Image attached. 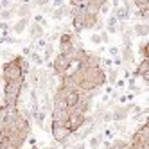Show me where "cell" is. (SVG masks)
<instances>
[{
	"mask_svg": "<svg viewBox=\"0 0 149 149\" xmlns=\"http://www.w3.org/2000/svg\"><path fill=\"white\" fill-rule=\"evenodd\" d=\"M24 81H25V77L4 84V99H2L4 106H16L18 104V97H20V92H22Z\"/></svg>",
	"mask_w": 149,
	"mask_h": 149,
	"instance_id": "6da1fadb",
	"label": "cell"
},
{
	"mask_svg": "<svg viewBox=\"0 0 149 149\" xmlns=\"http://www.w3.org/2000/svg\"><path fill=\"white\" fill-rule=\"evenodd\" d=\"M131 149H146L149 147V124L144 122L138 130L131 135V138L127 140Z\"/></svg>",
	"mask_w": 149,
	"mask_h": 149,
	"instance_id": "7a4b0ae2",
	"label": "cell"
},
{
	"mask_svg": "<svg viewBox=\"0 0 149 149\" xmlns=\"http://www.w3.org/2000/svg\"><path fill=\"white\" fill-rule=\"evenodd\" d=\"M70 65H72V61H70L65 54H61V52H56V54H54V59L50 61L52 72H54L56 76H65V74H68Z\"/></svg>",
	"mask_w": 149,
	"mask_h": 149,
	"instance_id": "3957f363",
	"label": "cell"
},
{
	"mask_svg": "<svg viewBox=\"0 0 149 149\" xmlns=\"http://www.w3.org/2000/svg\"><path fill=\"white\" fill-rule=\"evenodd\" d=\"M22 70H20V67L16 65L15 61H7L2 65V81L4 84L6 83H13V81H18L22 79Z\"/></svg>",
	"mask_w": 149,
	"mask_h": 149,
	"instance_id": "277c9868",
	"label": "cell"
},
{
	"mask_svg": "<svg viewBox=\"0 0 149 149\" xmlns=\"http://www.w3.org/2000/svg\"><path fill=\"white\" fill-rule=\"evenodd\" d=\"M50 133H52V138L59 144V142H63L65 138H68L72 133H70V130L65 126V124H59V122H54V120H50Z\"/></svg>",
	"mask_w": 149,
	"mask_h": 149,
	"instance_id": "5b68a950",
	"label": "cell"
},
{
	"mask_svg": "<svg viewBox=\"0 0 149 149\" xmlns=\"http://www.w3.org/2000/svg\"><path fill=\"white\" fill-rule=\"evenodd\" d=\"M113 16L117 22H127L131 18V2H122L113 9Z\"/></svg>",
	"mask_w": 149,
	"mask_h": 149,
	"instance_id": "8992f818",
	"label": "cell"
},
{
	"mask_svg": "<svg viewBox=\"0 0 149 149\" xmlns=\"http://www.w3.org/2000/svg\"><path fill=\"white\" fill-rule=\"evenodd\" d=\"M110 111H111L113 122H126V119H130V108H127V104H117Z\"/></svg>",
	"mask_w": 149,
	"mask_h": 149,
	"instance_id": "52a82bcc",
	"label": "cell"
},
{
	"mask_svg": "<svg viewBox=\"0 0 149 149\" xmlns=\"http://www.w3.org/2000/svg\"><path fill=\"white\" fill-rule=\"evenodd\" d=\"M29 40L31 41H38V40H41V38H45V27H41V25H38V24H29Z\"/></svg>",
	"mask_w": 149,
	"mask_h": 149,
	"instance_id": "ba28073f",
	"label": "cell"
},
{
	"mask_svg": "<svg viewBox=\"0 0 149 149\" xmlns=\"http://www.w3.org/2000/svg\"><path fill=\"white\" fill-rule=\"evenodd\" d=\"M104 0H86V7H84V15L86 16H99L101 6Z\"/></svg>",
	"mask_w": 149,
	"mask_h": 149,
	"instance_id": "9c48e42d",
	"label": "cell"
},
{
	"mask_svg": "<svg viewBox=\"0 0 149 149\" xmlns=\"http://www.w3.org/2000/svg\"><path fill=\"white\" fill-rule=\"evenodd\" d=\"M81 101V93L77 92V90H68L67 93H65V99H63V102L67 104V108L70 110V108H74L77 102Z\"/></svg>",
	"mask_w": 149,
	"mask_h": 149,
	"instance_id": "30bf717a",
	"label": "cell"
},
{
	"mask_svg": "<svg viewBox=\"0 0 149 149\" xmlns=\"http://www.w3.org/2000/svg\"><path fill=\"white\" fill-rule=\"evenodd\" d=\"M13 61H15L16 65L20 67V70H22V76H24V77H25L27 74L31 72V68H33V67H31V61H29L27 58H24L22 54H16V56L13 58Z\"/></svg>",
	"mask_w": 149,
	"mask_h": 149,
	"instance_id": "8fae6325",
	"label": "cell"
},
{
	"mask_svg": "<svg viewBox=\"0 0 149 149\" xmlns=\"http://www.w3.org/2000/svg\"><path fill=\"white\" fill-rule=\"evenodd\" d=\"M120 59H122V65H126V68L130 67V65H135V54H133V50L122 47V50H120Z\"/></svg>",
	"mask_w": 149,
	"mask_h": 149,
	"instance_id": "7c38bea8",
	"label": "cell"
},
{
	"mask_svg": "<svg viewBox=\"0 0 149 149\" xmlns=\"http://www.w3.org/2000/svg\"><path fill=\"white\" fill-rule=\"evenodd\" d=\"M52 120L54 122H59V124H65L68 120V110H58V108H52Z\"/></svg>",
	"mask_w": 149,
	"mask_h": 149,
	"instance_id": "4fadbf2b",
	"label": "cell"
},
{
	"mask_svg": "<svg viewBox=\"0 0 149 149\" xmlns=\"http://www.w3.org/2000/svg\"><path fill=\"white\" fill-rule=\"evenodd\" d=\"M29 24H31V20H29V18H18V22L11 27V33H15L16 36H18V34H22L24 31L29 27Z\"/></svg>",
	"mask_w": 149,
	"mask_h": 149,
	"instance_id": "5bb4252c",
	"label": "cell"
},
{
	"mask_svg": "<svg viewBox=\"0 0 149 149\" xmlns=\"http://www.w3.org/2000/svg\"><path fill=\"white\" fill-rule=\"evenodd\" d=\"M34 6L33 4H31V2H22V4H20L18 6V9H16V16L18 18H29V15H31V9H33Z\"/></svg>",
	"mask_w": 149,
	"mask_h": 149,
	"instance_id": "9a60e30c",
	"label": "cell"
},
{
	"mask_svg": "<svg viewBox=\"0 0 149 149\" xmlns=\"http://www.w3.org/2000/svg\"><path fill=\"white\" fill-rule=\"evenodd\" d=\"M131 31H133V34H136V36H140V38H146V40H147L149 25H147V24H142V22H138V24H135V25L131 27Z\"/></svg>",
	"mask_w": 149,
	"mask_h": 149,
	"instance_id": "2e32d148",
	"label": "cell"
},
{
	"mask_svg": "<svg viewBox=\"0 0 149 149\" xmlns=\"http://www.w3.org/2000/svg\"><path fill=\"white\" fill-rule=\"evenodd\" d=\"M146 74H149V59H142L140 63H138L135 72H133V76L135 77H142V76H146Z\"/></svg>",
	"mask_w": 149,
	"mask_h": 149,
	"instance_id": "e0dca14e",
	"label": "cell"
},
{
	"mask_svg": "<svg viewBox=\"0 0 149 149\" xmlns=\"http://www.w3.org/2000/svg\"><path fill=\"white\" fill-rule=\"evenodd\" d=\"M67 13H68V6H67V2H65L61 7L52 9V20H56V22H61V20L65 18V15H67Z\"/></svg>",
	"mask_w": 149,
	"mask_h": 149,
	"instance_id": "ac0fdd59",
	"label": "cell"
},
{
	"mask_svg": "<svg viewBox=\"0 0 149 149\" xmlns=\"http://www.w3.org/2000/svg\"><path fill=\"white\" fill-rule=\"evenodd\" d=\"M54 54H56V47H54V43H47L45 49H43V54H41V58H43L45 63H49L52 58H54Z\"/></svg>",
	"mask_w": 149,
	"mask_h": 149,
	"instance_id": "d6986e66",
	"label": "cell"
},
{
	"mask_svg": "<svg viewBox=\"0 0 149 149\" xmlns=\"http://www.w3.org/2000/svg\"><path fill=\"white\" fill-rule=\"evenodd\" d=\"M45 119H47V113L43 111H38L34 117H33V122L40 127V130H45Z\"/></svg>",
	"mask_w": 149,
	"mask_h": 149,
	"instance_id": "ffe728a7",
	"label": "cell"
},
{
	"mask_svg": "<svg viewBox=\"0 0 149 149\" xmlns=\"http://www.w3.org/2000/svg\"><path fill=\"white\" fill-rule=\"evenodd\" d=\"M101 142H102V135L97 133V135L90 136V140H88L86 147H90V149H99V147H101Z\"/></svg>",
	"mask_w": 149,
	"mask_h": 149,
	"instance_id": "44dd1931",
	"label": "cell"
},
{
	"mask_svg": "<svg viewBox=\"0 0 149 149\" xmlns=\"http://www.w3.org/2000/svg\"><path fill=\"white\" fill-rule=\"evenodd\" d=\"M99 20V16H86L84 15V24H83V29L84 31H88V29H93L95 22Z\"/></svg>",
	"mask_w": 149,
	"mask_h": 149,
	"instance_id": "7402d4cb",
	"label": "cell"
},
{
	"mask_svg": "<svg viewBox=\"0 0 149 149\" xmlns=\"http://www.w3.org/2000/svg\"><path fill=\"white\" fill-rule=\"evenodd\" d=\"M119 79V68H110L108 72H106V81L115 84V81Z\"/></svg>",
	"mask_w": 149,
	"mask_h": 149,
	"instance_id": "603a6c76",
	"label": "cell"
},
{
	"mask_svg": "<svg viewBox=\"0 0 149 149\" xmlns=\"http://www.w3.org/2000/svg\"><path fill=\"white\" fill-rule=\"evenodd\" d=\"M127 146H130V144H127V140H122V138H113L110 149H124Z\"/></svg>",
	"mask_w": 149,
	"mask_h": 149,
	"instance_id": "cb8c5ba5",
	"label": "cell"
},
{
	"mask_svg": "<svg viewBox=\"0 0 149 149\" xmlns=\"http://www.w3.org/2000/svg\"><path fill=\"white\" fill-rule=\"evenodd\" d=\"M29 58H31V61H33L36 67H41V65H43V63H45V61H43V58H41V54H40V52H34V50H33V54H31Z\"/></svg>",
	"mask_w": 149,
	"mask_h": 149,
	"instance_id": "d4e9b609",
	"label": "cell"
},
{
	"mask_svg": "<svg viewBox=\"0 0 149 149\" xmlns=\"http://www.w3.org/2000/svg\"><path fill=\"white\" fill-rule=\"evenodd\" d=\"M13 16H15V13L11 9H2V11H0V22H9Z\"/></svg>",
	"mask_w": 149,
	"mask_h": 149,
	"instance_id": "484cf974",
	"label": "cell"
},
{
	"mask_svg": "<svg viewBox=\"0 0 149 149\" xmlns=\"http://www.w3.org/2000/svg\"><path fill=\"white\" fill-rule=\"evenodd\" d=\"M136 18L142 20V24H147V16H149V7L147 9H136Z\"/></svg>",
	"mask_w": 149,
	"mask_h": 149,
	"instance_id": "4316f807",
	"label": "cell"
},
{
	"mask_svg": "<svg viewBox=\"0 0 149 149\" xmlns=\"http://www.w3.org/2000/svg\"><path fill=\"white\" fill-rule=\"evenodd\" d=\"M111 130H113V133L117 131V133H126L127 131V124L126 122H113V127H111Z\"/></svg>",
	"mask_w": 149,
	"mask_h": 149,
	"instance_id": "83f0119b",
	"label": "cell"
},
{
	"mask_svg": "<svg viewBox=\"0 0 149 149\" xmlns=\"http://www.w3.org/2000/svg\"><path fill=\"white\" fill-rule=\"evenodd\" d=\"M0 58H2V59H6L4 63H7V61H13L15 54H13L11 50H7V49H2V50H0Z\"/></svg>",
	"mask_w": 149,
	"mask_h": 149,
	"instance_id": "f1b7e54d",
	"label": "cell"
},
{
	"mask_svg": "<svg viewBox=\"0 0 149 149\" xmlns=\"http://www.w3.org/2000/svg\"><path fill=\"white\" fill-rule=\"evenodd\" d=\"M101 135H102V138H104V140H113V136H115V133H113V130H111V127H104V130L101 131Z\"/></svg>",
	"mask_w": 149,
	"mask_h": 149,
	"instance_id": "f546056e",
	"label": "cell"
},
{
	"mask_svg": "<svg viewBox=\"0 0 149 149\" xmlns=\"http://www.w3.org/2000/svg\"><path fill=\"white\" fill-rule=\"evenodd\" d=\"M140 54H142V58L144 59H147V52H149V45H147V40L146 41H140Z\"/></svg>",
	"mask_w": 149,
	"mask_h": 149,
	"instance_id": "4dcf8cb0",
	"label": "cell"
},
{
	"mask_svg": "<svg viewBox=\"0 0 149 149\" xmlns=\"http://www.w3.org/2000/svg\"><path fill=\"white\" fill-rule=\"evenodd\" d=\"M131 4H135L136 9H147V7H149V2H147V0H136V2H131Z\"/></svg>",
	"mask_w": 149,
	"mask_h": 149,
	"instance_id": "1f68e13d",
	"label": "cell"
},
{
	"mask_svg": "<svg viewBox=\"0 0 149 149\" xmlns=\"http://www.w3.org/2000/svg\"><path fill=\"white\" fill-rule=\"evenodd\" d=\"M108 52H110V56H111L113 59L120 56V49H119V47H108Z\"/></svg>",
	"mask_w": 149,
	"mask_h": 149,
	"instance_id": "d6a6232c",
	"label": "cell"
},
{
	"mask_svg": "<svg viewBox=\"0 0 149 149\" xmlns=\"http://www.w3.org/2000/svg\"><path fill=\"white\" fill-rule=\"evenodd\" d=\"M110 7H111V4L110 2H102V6H101V11H99V15H108V11H110Z\"/></svg>",
	"mask_w": 149,
	"mask_h": 149,
	"instance_id": "836d02e7",
	"label": "cell"
},
{
	"mask_svg": "<svg viewBox=\"0 0 149 149\" xmlns=\"http://www.w3.org/2000/svg\"><path fill=\"white\" fill-rule=\"evenodd\" d=\"M90 41L93 45H102V41H101V36H99V33H93L92 36H90Z\"/></svg>",
	"mask_w": 149,
	"mask_h": 149,
	"instance_id": "e575fe53",
	"label": "cell"
},
{
	"mask_svg": "<svg viewBox=\"0 0 149 149\" xmlns=\"http://www.w3.org/2000/svg\"><path fill=\"white\" fill-rule=\"evenodd\" d=\"M7 119V110H6V106H0V124H4Z\"/></svg>",
	"mask_w": 149,
	"mask_h": 149,
	"instance_id": "d590c367",
	"label": "cell"
},
{
	"mask_svg": "<svg viewBox=\"0 0 149 149\" xmlns=\"http://www.w3.org/2000/svg\"><path fill=\"white\" fill-rule=\"evenodd\" d=\"M117 25H119V22H117V18L111 15V16L108 18V22H106V27H117Z\"/></svg>",
	"mask_w": 149,
	"mask_h": 149,
	"instance_id": "8d00e7d4",
	"label": "cell"
},
{
	"mask_svg": "<svg viewBox=\"0 0 149 149\" xmlns=\"http://www.w3.org/2000/svg\"><path fill=\"white\" fill-rule=\"evenodd\" d=\"M99 36H101V41H102V43H108V41H110V34L106 33L104 29H102L101 33H99Z\"/></svg>",
	"mask_w": 149,
	"mask_h": 149,
	"instance_id": "74e56055",
	"label": "cell"
},
{
	"mask_svg": "<svg viewBox=\"0 0 149 149\" xmlns=\"http://www.w3.org/2000/svg\"><path fill=\"white\" fill-rule=\"evenodd\" d=\"M33 47H24V50H22V56L24 58H27V56H31V54H33Z\"/></svg>",
	"mask_w": 149,
	"mask_h": 149,
	"instance_id": "f35d334b",
	"label": "cell"
},
{
	"mask_svg": "<svg viewBox=\"0 0 149 149\" xmlns=\"http://www.w3.org/2000/svg\"><path fill=\"white\" fill-rule=\"evenodd\" d=\"M93 29H95V31H99V33H101V31L104 29V24H102V20H101V18L97 20V22H95V25H93Z\"/></svg>",
	"mask_w": 149,
	"mask_h": 149,
	"instance_id": "ab89813d",
	"label": "cell"
},
{
	"mask_svg": "<svg viewBox=\"0 0 149 149\" xmlns=\"http://www.w3.org/2000/svg\"><path fill=\"white\" fill-rule=\"evenodd\" d=\"M122 79H127V81H130V79H131V72H130V70H127L126 67H124V70H122Z\"/></svg>",
	"mask_w": 149,
	"mask_h": 149,
	"instance_id": "60d3db41",
	"label": "cell"
},
{
	"mask_svg": "<svg viewBox=\"0 0 149 149\" xmlns=\"http://www.w3.org/2000/svg\"><path fill=\"white\" fill-rule=\"evenodd\" d=\"M72 149H86V142H77Z\"/></svg>",
	"mask_w": 149,
	"mask_h": 149,
	"instance_id": "b9f144b4",
	"label": "cell"
},
{
	"mask_svg": "<svg viewBox=\"0 0 149 149\" xmlns=\"http://www.w3.org/2000/svg\"><path fill=\"white\" fill-rule=\"evenodd\" d=\"M16 41H18V40H16V38H13V36H7V38H6V43H9V45H15Z\"/></svg>",
	"mask_w": 149,
	"mask_h": 149,
	"instance_id": "7bdbcfd3",
	"label": "cell"
},
{
	"mask_svg": "<svg viewBox=\"0 0 149 149\" xmlns=\"http://www.w3.org/2000/svg\"><path fill=\"white\" fill-rule=\"evenodd\" d=\"M124 84H126L124 79H117V81H115V86H117V88H124Z\"/></svg>",
	"mask_w": 149,
	"mask_h": 149,
	"instance_id": "ee69618b",
	"label": "cell"
},
{
	"mask_svg": "<svg viewBox=\"0 0 149 149\" xmlns=\"http://www.w3.org/2000/svg\"><path fill=\"white\" fill-rule=\"evenodd\" d=\"M27 140H29V144L33 146V147H36V138L34 136H27Z\"/></svg>",
	"mask_w": 149,
	"mask_h": 149,
	"instance_id": "f6af8a7d",
	"label": "cell"
},
{
	"mask_svg": "<svg viewBox=\"0 0 149 149\" xmlns=\"http://www.w3.org/2000/svg\"><path fill=\"white\" fill-rule=\"evenodd\" d=\"M127 86H130V90H133V88H135V79H133V77L127 81Z\"/></svg>",
	"mask_w": 149,
	"mask_h": 149,
	"instance_id": "bcb514c9",
	"label": "cell"
},
{
	"mask_svg": "<svg viewBox=\"0 0 149 149\" xmlns=\"http://www.w3.org/2000/svg\"><path fill=\"white\" fill-rule=\"evenodd\" d=\"M111 92H113V86H106V88H104V93H106V95H111Z\"/></svg>",
	"mask_w": 149,
	"mask_h": 149,
	"instance_id": "7dc6e473",
	"label": "cell"
},
{
	"mask_svg": "<svg viewBox=\"0 0 149 149\" xmlns=\"http://www.w3.org/2000/svg\"><path fill=\"white\" fill-rule=\"evenodd\" d=\"M119 102H120V104L126 102V95H119Z\"/></svg>",
	"mask_w": 149,
	"mask_h": 149,
	"instance_id": "c3c4849f",
	"label": "cell"
},
{
	"mask_svg": "<svg viewBox=\"0 0 149 149\" xmlns=\"http://www.w3.org/2000/svg\"><path fill=\"white\" fill-rule=\"evenodd\" d=\"M142 79H144V83H146V86H147V83H149V74H146V76H142Z\"/></svg>",
	"mask_w": 149,
	"mask_h": 149,
	"instance_id": "681fc988",
	"label": "cell"
},
{
	"mask_svg": "<svg viewBox=\"0 0 149 149\" xmlns=\"http://www.w3.org/2000/svg\"><path fill=\"white\" fill-rule=\"evenodd\" d=\"M2 9H4V7H2V2H0V11H2Z\"/></svg>",
	"mask_w": 149,
	"mask_h": 149,
	"instance_id": "f907efd6",
	"label": "cell"
},
{
	"mask_svg": "<svg viewBox=\"0 0 149 149\" xmlns=\"http://www.w3.org/2000/svg\"><path fill=\"white\" fill-rule=\"evenodd\" d=\"M0 106H4V102H2V101H0Z\"/></svg>",
	"mask_w": 149,
	"mask_h": 149,
	"instance_id": "816d5d0a",
	"label": "cell"
},
{
	"mask_svg": "<svg viewBox=\"0 0 149 149\" xmlns=\"http://www.w3.org/2000/svg\"><path fill=\"white\" fill-rule=\"evenodd\" d=\"M146 149H149V147H146Z\"/></svg>",
	"mask_w": 149,
	"mask_h": 149,
	"instance_id": "f5cc1de1",
	"label": "cell"
}]
</instances>
